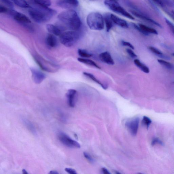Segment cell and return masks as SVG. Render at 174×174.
I'll use <instances>...</instances> for the list:
<instances>
[{"instance_id":"obj_2","label":"cell","mask_w":174,"mask_h":174,"mask_svg":"<svg viewBox=\"0 0 174 174\" xmlns=\"http://www.w3.org/2000/svg\"><path fill=\"white\" fill-rule=\"evenodd\" d=\"M28 12L35 22L40 24L48 22L57 13L55 10L41 7L39 8H31Z\"/></svg>"},{"instance_id":"obj_22","label":"cell","mask_w":174,"mask_h":174,"mask_svg":"<svg viewBox=\"0 0 174 174\" xmlns=\"http://www.w3.org/2000/svg\"><path fill=\"white\" fill-rule=\"evenodd\" d=\"M78 60L80 62L86 64V65L94 67L99 69H101L100 66H99L96 63L91 60L79 58H78Z\"/></svg>"},{"instance_id":"obj_41","label":"cell","mask_w":174,"mask_h":174,"mask_svg":"<svg viewBox=\"0 0 174 174\" xmlns=\"http://www.w3.org/2000/svg\"><path fill=\"white\" fill-rule=\"evenodd\" d=\"M50 174H58L59 173L57 171H54V170H52L49 173Z\"/></svg>"},{"instance_id":"obj_6","label":"cell","mask_w":174,"mask_h":174,"mask_svg":"<svg viewBox=\"0 0 174 174\" xmlns=\"http://www.w3.org/2000/svg\"><path fill=\"white\" fill-rule=\"evenodd\" d=\"M34 59L42 70L48 72H54L58 69V66L55 64L47 61L41 57L34 56Z\"/></svg>"},{"instance_id":"obj_8","label":"cell","mask_w":174,"mask_h":174,"mask_svg":"<svg viewBox=\"0 0 174 174\" xmlns=\"http://www.w3.org/2000/svg\"><path fill=\"white\" fill-rule=\"evenodd\" d=\"M10 14L14 20L21 25L31 23L30 20L23 14L11 9L10 11Z\"/></svg>"},{"instance_id":"obj_7","label":"cell","mask_w":174,"mask_h":174,"mask_svg":"<svg viewBox=\"0 0 174 174\" xmlns=\"http://www.w3.org/2000/svg\"><path fill=\"white\" fill-rule=\"evenodd\" d=\"M58 137L59 141L65 146L72 148H80L81 145L75 141L70 138L68 135L62 132L58 133Z\"/></svg>"},{"instance_id":"obj_49","label":"cell","mask_w":174,"mask_h":174,"mask_svg":"<svg viewBox=\"0 0 174 174\" xmlns=\"http://www.w3.org/2000/svg\"></svg>"},{"instance_id":"obj_35","label":"cell","mask_w":174,"mask_h":174,"mask_svg":"<svg viewBox=\"0 0 174 174\" xmlns=\"http://www.w3.org/2000/svg\"><path fill=\"white\" fill-rule=\"evenodd\" d=\"M122 44L124 46H126V47H130L131 49H134V47L131 44L130 42H126L124 41H122Z\"/></svg>"},{"instance_id":"obj_26","label":"cell","mask_w":174,"mask_h":174,"mask_svg":"<svg viewBox=\"0 0 174 174\" xmlns=\"http://www.w3.org/2000/svg\"><path fill=\"white\" fill-rule=\"evenodd\" d=\"M56 3L57 5L62 8L69 9L73 8L66 0H59Z\"/></svg>"},{"instance_id":"obj_16","label":"cell","mask_w":174,"mask_h":174,"mask_svg":"<svg viewBox=\"0 0 174 174\" xmlns=\"http://www.w3.org/2000/svg\"><path fill=\"white\" fill-rule=\"evenodd\" d=\"M140 29V33L145 35H148L149 33L158 35V31L154 28L149 27L145 25L140 24H138Z\"/></svg>"},{"instance_id":"obj_30","label":"cell","mask_w":174,"mask_h":174,"mask_svg":"<svg viewBox=\"0 0 174 174\" xmlns=\"http://www.w3.org/2000/svg\"><path fill=\"white\" fill-rule=\"evenodd\" d=\"M126 51L131 58L133 59H136L137 57V56L135 54V53L132 51V49L130 48L126 49Z\"/></svg>"},{"instance_id":"obj_11","label":"cell","mask_w":174,"mask_h":174,"mask_svg":"<svg viewBox=\"0 0 174 174\" xmlns=\"http://www.w3.org/2000/svg\"><path fill=\"white\" fill-rule=\"evenodd\" d=\"M32 77L35 83H41L46 78L45 74L38 70L34 68H30Z\"/></svg>"},{"instance_id":"obj_9","label":"cell","mask_w":174,"mask_h":174,"mask_svg":"<svg viewBox=\"0 0 174 174\" xmlns=\"http://www.w3.org/2000/svg\"><path fill=\"white\" fill-rule=\"evenodd\" d=\"M140 122V118H136L126 122V126L130 132L133 136L137 134Z\"/></svg>"},{"instance_id":"obj_12","label":"cell","mask_w":174,"mask_h":174,"mask_svg":"<svg viewBox=\"0 0 174 174\" xmlns=\"http://www.w3.org/2000/svg\"><path fill=\"white\" fill-rule=\"evenodd\" d=\"M77 91L74 89H70L66 94L67 102L70 107L74 108L75 106Z\"/></svg>"},{"instance_id":"obj_20","label":"cell","mask_w":174,"mask_h":174,"mask_svg":"<svg viewBox=\"0 0 174 174\" xmlns=\"http://www.w3.org/2000/svg\"><path fill=\"white\" fill-rule=\"evenodd\" d=\"M134 62L135 65L138 68H139L142 71L146 74H148L150 73V69L148 67L141 62L139 60L137 59H135Z\"/></svg>"},{"instance_id":"obj_24","label":"cell","mask_w":174,"mask_h":174,"mask_svg":"<svg viewBox=\"0 0 174 174\" xmlns=\"http://www.w3.org/2000/svg\"><path fill=\"white\" fill-rule=\"evenodd\" d=\"M15 4L21 8H28L30 6L25 0H11Z\"/></svg>"},{"instance_id":"obj_18","label":"cell","mask_w":174,"mask_h":174,"mask_svg":"<svg viewBox=\"0 0 174 174\" xmlns=\"http://www.w3.org/2000/svg\"><path fill=\"white\" fill-rule=\"evenodd\" d=\"M148 49L152 52L154 54L160 58L167 60L171 59L169 56L163 54V53L162 51L155 47H148Z\"/></svg>"},{"instance_id":"obj_42","label":"cell","mask_w":174,"mask_h":174,"mask_svg":"<svg viewBox=\"0 0 174 174\" xmlns=\"http://www.w3.org/2000/svg\"><path fill=\"white\" fill-rule=\"evenodd\" d=\"M23 173L24 174H28V173L27 172L26 170L25 169H23L22 170Z\"/></svg>"},{"instance_id":"obj_46","label":"cell","mask_w":174,"mask_h":174,"mask_svg":"<svg viewBox=\"0 0 174 174\" xmlns=\"http://www.w3.org/2000/svg\"><path fill=\"white\" fill-rule=\"evenodd\" d=\"M32 1H34V0H32Z\"/></svg>"},{"instance_id":"obj_23","label":"cell","mask_w":174,"mask_h":174,"mask_svg":"<svg viewBox=\"0 0 174 174\" xmlns=\"http://www.w3.org/2000/svg\"><path fill=\"white\" fill-rule=\"evenodd\" d=\"M23 121L25 126L31 132L35 135H37V132L36 129L33 125L29 120L25 119H23Z\"/></svg>"},{"instance_id":"obj_1","label":"cell","mask_w":174,"mask_h":174,"mask_svg":"<svg viewBox=\"0 0 174 174\" xmlns=\"http://www.w3.org/2000/svg\"><path fill=\"white\" fill-rule=\"evenodd\" d=\"M58 18L60 22L72 30H78L81 26L80 18L75 11L73 10L69 9L60 13Z\"/></svg>"},{"instance_id":"obj_38","label":"cell","mask_w":174,"mask_h":174,"mask_svg":"<svg viewBox=\"0 0 174 174\" xmlns=\"http://www.w3.org/2000/svg\"><path fill=\"white\" fill-rule=\"evenodd\" d=\"M65 171L70 174H77V173L75 170L70 168H65Z\"/></svg>"},{"instance_id":"obj_34","label":"cell","mask_w":174,"mask_h":174,"mask_svg":"<svg viewBox=\"0 0 174 174\" xmlns=\"http://www.w3.org/2000/svg\"><path fill=\"white\" fill-rule=\"evenodd\" d=\"M156 144H159V145H163V143L162 141L158 139V138H155L152 140L151 143L152 146H154Z\"/></svg>"},{"instance_id":"obj_17","label":"cell","mask_w":174,"mask_h":174,"mask_svg":"<svg viewBox=\"0 0 174 174\" xmlns=\"http://www.w3.org/2000/svg\"><path fill=\"white\" fill-rule=\"evenodd\" d=\"M111 16L114 23L117 25L124 28H127L128 27V24L126 20L120 18L113 14H111Z\"/></svg>"},{"instance_id":"obj_29","label":"cell","mask_w":174,"mask_h":174,"mask_svg":"<svg viewBox=\"0 0 174 174\" xmlns=\"http://www.w3.org/2000/svg\"><path fill=\"white\" fill-rule=\"evenodd\" d=\"M142 123L143 125L146 126L148 129L152 123V121L148 117L144 116L143 117Z\"/></svg>"},{"instance_id":"obj_27","label":"cell","mask_w":174,"mask_h":174,"mask_svg":"<svg viewBox=\"0 0 174 174\" xmlns=\"http://www.w3.org/2000/svg\"><path fill=\"white\" fill-rule=\"evenodd\" d=\"M158 61L161 65L167 69L172 70L174 69V66L172 64L164 60L158 59Z\"/></svg>"},{"instance_id":"obj_39","label":"cell","mask_w":174,"mask_h":174,"mask_svg":"<svg viewBox=\"0 0 174 174\" xmlns=\"http://www.w3.org/2000/svg\"><path fill=\"white\" fill-rule=\"evenodd\" d=\"M8 11V9L5 7L1 6H0V13H6Z\"/></svg>"},{"instance_id":"obj_5","label":"cell","mask_w":174,"mask_h":174,"mask_svg":"<svg viewBox=\"0 0 174 174\" xmlns=\"http://www.w3.org/2000/svg\"><path fill=\"white\" fill-rule=\"evenodd\" d=\"M105 5L113 11L118 13L131 20H134V18L121 6L118 1L116 0H105Z\"/></svg>"},{"instance_id":"obj_28","label":"cell","mask_w":174,"mask_h":174,"mask_svg":"<svg viewBox=\"0 0 174 174\" xmlns=\"http://www.w3.org/2000/svg\"><path fill=\"white\" fill-rule=\"evenodd\" d=\"M78 52L79 55L82 58H90L93 56L84 49H79Z\"/></svg>"},{"instance_id":"obj_32","label":"cell","mask_w":174,"mask_h":174,"mask_svg":"<svg viewBox=\"0 0 174 174\" xmlns=\"http://www.w3.org/2000/svg\"><path fill=\"white\" fill-rule=\"evenodd\" d=\"M165 22L169 28L170 30L174 34V25L171 22L166 18L165 19Z\"/></svg>"},{"instance_id":"obj_15","label":"cell","mask_w":174,"mask_h":174,"mask_svg":"<svg viewBox=\"0 0 174 174\" xmlns=\"http://www.w3.org/2000/svg\"><path fill=\"white\" fill-rule=\"evenodd\" d=\"M46 42L48 47L54 48L57 47L58 41L55 35L52 34H49L46 38Z\"/></svg>"},{"instance_id":"obj_14","label":"cell","mask_w":174,"mask_h":174,"mask_svg":"<svg viewBox=\"0 0 174 174\" xmlns=\"http://www.w3.org/2000/svg\"><path fill=\"white\" fill-rule=\"evenodd\" d=\"M99 57L101 61L103 62L110 65H113L115 62L112 57L108 51L103 52L99 55Z\"/></svg>"},{"instance_id":"obj_31","label":"cell","mask_w":174,"mask_h":174,"mask_svg":"<svg viewBox=\"0 0 174 174\" xmlns=\"http://www.w3.org/2000/svg\"><path fill=\"white\" fill-rule=\"evenodd\" d=\"M1 1L10 9H13L14 8L13 3L12 2L10 1V0H1Z\"/></svg>"},{"instance_id":"obj_19","label":"cell","mask_w":174,"mask_h":174,"mask_svg":"<svg viewBox=\"0 0 174 174\" xmlns=\"http://www.w3.org/2000/svg\"><path fill=\"white\" fill-rule=\"evenodd\" d=\"M106 31L109 32L113 27V22L111 19V14H106L104 17Z\"/></svg>"},{"instance_id":"obj_43","label":"cell","mask_w":174,"mask_h":174,"mask_svg":"<svg viewBox=\"0 0 174 174\" xmlns=\"http://www.w3.org/2000/svg\"><path fill=\"white\" fill-rule=\"evenodd\" d=\"M74 136H75V137H76V138H78L77 136V134H74Z\"/></svg>"},{"instance_id":"obj_13","label":"cell","mask_w":174,"mask_h":174,"mask_svg":"<svg viewBox=\"0 0 174 174\" xmlns=\"http://www.w3.org/2000/svg\"><path fill=\"white\" fill-rule=\"evenodd\" d=\"M47 28L49 33L56 36H60L63 33V28L61 26L49 24L47 25Z\"/></svg>"},{"instance_id":"obj_48","label":"cell","mask_w":174,"mask_h":174,"mask_svg":"<svg viewBox=\"0 0 174 174\" xmlns=\"http://www.w3.org/2000/svg\"><path fill=\"white\" fill-rule=\"evenodd\" d=\"M91 1H92V0H91Z\"/></svg>"},{"instance_id":"obj_25","label":"cell","mask_w":174,"mask_h":174,"mask_svg":"<svg viewBox=\"0 0 174 174\" xmlns=\"http://www.w3.org/2000/svg\"><path fill=\"white\" fill-rule=\"evenodd\" d=\"M34 1L38 5L42 7H49L51 4L50 0H34Z\"/></svg>"},{"instance_id":"obj_4","label":"cell","mask_w":174,"mask_h":174,"mask_svg":"<svg viewBox=\"0 0 174 174\" xmlns=\"http://www.w3.org/2000/svg\"><path fill=\"white\" fill-rule=\"evenodd\" d=\"M80 34L77 31H67L63 33L60 37L61 43L68 47H71L79 40Z\"/></svg>"},{"instance_id":"obj_45","label":"cell","mask_w":174,"mask_h":174,"mask_svg":"<svg viewBox=\"0 0 174 174\" xmlns=\"http://www.w3.org/2000/svg\"><path fill=\"white\" fill-rule=\"evenodd\" d=\"M116 1H118V0H116Z\"/></svg>"},{"instance_id":"obj_33","label":"cell","mask_w":174,"mask_h":174,"mask_svg":"<svg viewBox=\"0 0 174 174\" xmlns=\"http://www.w3.org/2000/svg\"><path fill=\"white\" fill-rule=\"evenodd\" d=\"M69 4L74 7H76L79 5L78 0H66Z\"/></svg>"},{"instance_id":"obj_44","label":"cell","mask_w":174,"mask_h":174,"mask_svg":"<svg viewBox=\"0 0 174 174\" xmlns=\"http://www.w3.org/2000/svg\"><path fill=\"white\" fill-rule=\"evenodd\" d=\"M172 55V56L174 57V52L173 53Z\"/></svg>"},{"instance_id":"obj_40","label":"cell","mask_w":174,"mask_h":174,"mask_svg":"<svg viewBox=\"0 0 174 174\" xmlns=\"http://www.w3.org/2000/svg\"><path fill=\"white\" fill-rule=\"evenodd\" d=\"M102 171L103 173L105 174H110L111 173L109 172L107 169L105 168H103L102 169Z\"/></svg>"},{"instance_id":"obj_36","label":"cell","mask_w":174,"mask_h":174,"mask_svg":"<svg viewBox=\"0 0 174 174\" xmlns=\"http://www.w3.org/2000/svg\"><path fill=\"white\" fill-rule=\"evenodd\" d=\"M84 157L86 158L91 163H93L94 162V160L93 158H92L91 156L87 153L84 152L83 153Z\"/></svg>"},{"instance_id":"obj_3","label":"cell","mask_w":174,"mask_h":174,"mask_svg":"<svg viewBox=\"0 0 174 174\" xmlns=\"http://www.w3.org/2000/svg\"><path fill=\"white\" fill-rule=\"evenodd\" d=\"M87 21L88 26L91 30H101L104 28V18L100 13L92 12L89 14Z\"/></svg>"},{"instance_id":"obj_37","label":"cell","mask_w":174,"mask_h":174,"mask_svg":"<svg viewBox=\"0 0 174 174\" xmlns=\"http://www.w3.org/2000/svg\"><path fill=\"white\" fill-rule=\"evenodd\" d=\"M151 1L160 6L164 7L165 6L163 0H151Z\"/></svg>"},{"instance_id":"obj_47","label":"cell","mask_w":174,"mask_h":174,"mask_svg":"<svg viewBox=\"0 0 174 174\" xmlns=\"http://www.w3.org/2000/svg\"><path fill=\"white\" fill-rule=\"evenodd\" d=\"M173 1H174V0H173Z\"/></svg>"},{"instance_id":"obj_21","label":"cell","mask_w":174,"mask_h":174,"mask_svg":"<svg viewBox=\"0 0 174 174\" xmlns=\"http://www.w3.org/2000/svg\"><path fill=\"white\" fill-rule=\"evenodd\" d=\"M84 75L88 78H89L90 79H91V80H93V81L95 82V83H97L104 90H106L107 89V86H105V85H104L102 84L101 82L97 79L94 76L93 74L90 73H88L87 72H84L83 73Z\"/></svg>"},{"instance_id":"obj_10","label":"cell","mask_w":174,"mask_h":174,"mask_svg":"<svg viewBox=\"0 0 174 174\" xmlns=\"http://www.w3.org/2000/svg\"><path fill=\"white\" fill-rule=\"evenodd\" d=\"M130 11L134 16L142 20L145 21V22L154 25H155L157 26L159 28H162V26L160 24L150 18V17H149L146 15H144L143 13L137 11V10H130Z\"/></svg>"}]
</instances>
